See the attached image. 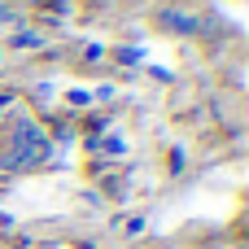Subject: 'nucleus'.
I'll list each match as a JSON object with an SVG mask.
<instances>
[{
	"instance_id": "f03ea898",
	"label": "nucleus",
	"mask_w": 249,
	"mask_h": 249,
	"mask_svg": "<svg viewBox=\"0 0 249 249\" xmlns=\"http://www.w3.org/2000/svg\"><path fill=\"white\" fill-rule=\"evenodd\" d=\"M162 22H166L171 31H184V35H193V31H197V18H193V13H175V9H166V13H162Z\"/></svg>"
},
{
	"instance_id": "7ed1b4c3",
	"label": "nucleus",
	"mask_w": 249,
	"mask_h": 249,
	"mask_svg": "<svg viewBox=\"0 0 249 249\" xmlns=\"http://www.w3.org/2000/svg\"><path fill=\"white\" fill-rule=\"evenodd\" d=\"M236 249H245V245H236Z\"/></svg>"
},
{
	"instance_id": "f257e3e1",
	"label": "nucleus",
	"mask_w": 249,
	"mask_h": 249,
	"mask_svg": "<svg viewBox=\"0 0 249 249\" xmlns=\"http://www.w3.org/2000/svg\"><path fill=\"white\" fill-rule=\"evenodd\" d=\"M48 158V136L31 123V118H18L9 127V140L0 149V166L4 171H26V166H39Z\"/></svg>"
}]
</instances>
